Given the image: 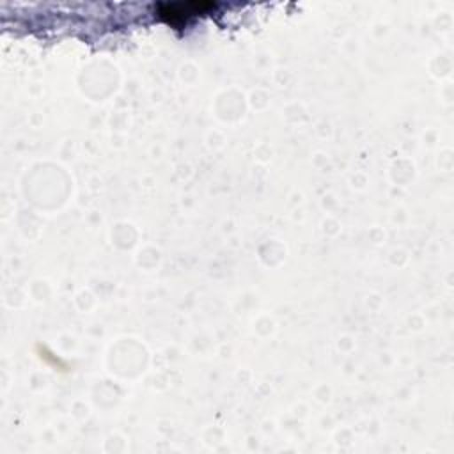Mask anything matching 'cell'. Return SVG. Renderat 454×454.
Masks as SVG:
<instances>
[{"label": "cell", "instance_id": "obj_1", "mask_svg": "<svg viewBox=\"0 0 454 454\" xmlns=\"http://www.w3.org/2000/svg\"><path fill=\"white\" fill-rule=\"evenodd\" d=\"M216 7L215 2H177V4H158L154 14L172 27L184 25L190 18L207 14Z\"/></svg>", "mask_w": 454, "mask_h": 454}]
</instances>
